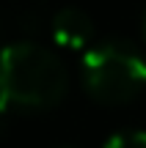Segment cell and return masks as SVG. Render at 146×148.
<instances>
[{
    "instance_id": "cell-4",
    "label": "cell",
    "mask_w": 146,
    "mask_h": 148,
    "mask_svg": "<svg viewBox=\"0 0 146 148\" xmlns=\"http://www.w3.org/2000/svg\"><path fill=\"white\" fill-rule=\"evenodd\" d=\"M102 148H146V132L143 129H121L105 140Z\"/></svg>"
},
{
    "instance_id": "cell-2",
    "label": "cell",
    "mask_w": 146,
    "mask_h": 148,
    "mask_svg": "<svg viewBox=\"0 0 146 148\" xmlns=\"http://www.w3.org/2000/svg\"><path fill=\"white\" fill-rule=\"evenodd\" d=\"M80 74L88 96L102 104H127L146 88V60L121 41L91 44Z\"/></svg>"
},
{
    "instance_id": "cell-5",
    "label": "cell",
    "mask_w": 146,
    "mask_h": 148,
    "mask_svg": "<svg viewBox=\"0 0 146 148\" xmlns=\"http://www.w3.org/2000/svg\"><path fill=\"white\" fill-rule=\"evenodd\" d=\"M143 33H146V19H143Z\"/></svg>"
},
{
    "instance_id": "cell-1",
    "label": "cell",
    "mask_w": 146,
    "mask_h": 148,
    "mask_svg": "<svg viewBox=\"0 0 146 148\" xmlns=\"http://www.w3.org/2000/svg\"><path fill=\"white\" fill-rule=\"evenodd\" d=\"M69 90V71L53 49L17 41L0 49V115L8 110H47Z\"/></svg>"
},
{
    "instance_id": "cell-3",
    "label": "cell",
    "mask_w": 146,
    "mask_h": 148,
    "mask_svg": "<svg viewBox=\"0 0 146 148\" xmlns=\"http://www.w3.org/2000/svg\"><path fill=\"white\" fill-rule=\"evenodd\" d=\"M50 33L58 47L86 49L94 41V19L77 5H66V8L55 11L53 22H50Z\"/></svg>"
}]
</instances>
